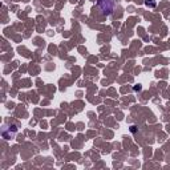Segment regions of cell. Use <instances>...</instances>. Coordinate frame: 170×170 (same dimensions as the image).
Wrapping results in <instances>:
<instances>
[{
	"mask_svg": "<svg viewBox=\"0 0 170 170\" xmlns=\"http://www.w3.org/2000/svg\"><path fill=\"white\" fill-rule=\"evenodd\" d=\"M97 5L104 15H110L114 8V2L113 0H98Z\"/></svg>",
	"mask_w": 170,
	"mask_h": 170,
	"instance_id": "cell-1",
	"label": "cell"
},
{
	"mask_svg": "<svg viewBox=\"0 0 170 170\" xmlns=\"http://www.w3.org/2000/svg\"><path fill=\"white\" fill-rule=\"evenodd\" d=\"M145 4L148 7H155V2L154 0H145Z\"/></svg>",
	"mask_w": 170,
	"mask_h": 170,
	"instance_id": "cell-2",
	"label": "cell"
}]
</instances>
